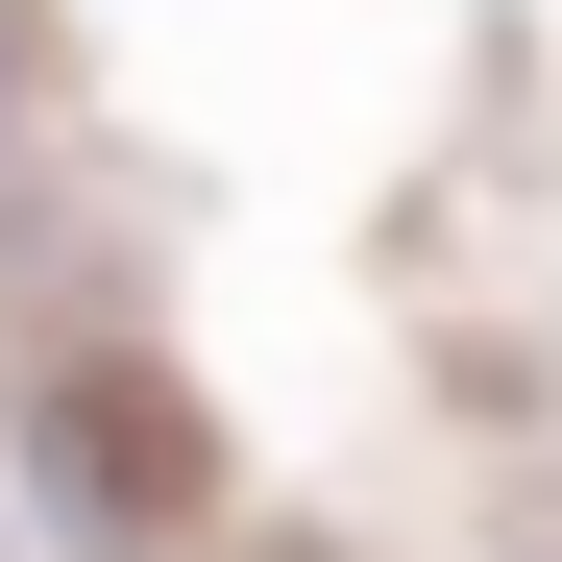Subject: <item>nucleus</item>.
I'll return each mask as SVG.
<instances>
[{"mask_svg": "<svg viewBox=\"0 0 562 562\" xmlns=\"http://www.w3.org/2000/svg\"><path fill=\"white\" fill-rule=\"evenodd\" d=\"M49 490H74V538L171 562V538H196V416H171L147 367H49Z\"/></svg>", "mask_w": 562, "mask_h": 562, "instance_id": "1", "label": "nucleus"}, {"mask_svg": "<svg viewBox=\"0 0 562 562\" xmlns=\"http://www.w3.org/2000/svg\"><path fill=\"white\" fill-rule=\"evenodd\" d=\"M0 99H25V49H0Z\"/></svg>", "mask_w": 562, "mask_h": 562, "instance_id": "2", "label": "nucleus"}]
</instances>
